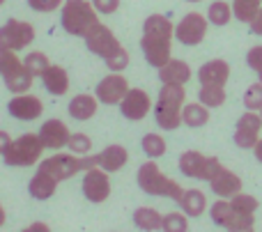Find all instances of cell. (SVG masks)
<instances>
[{
	"mask_svg": "<svg viewBox=\"0 0 262 232\" xmlns=\"http://www.w3.org/2000/svg\"><path fill=\"white\" fill-rule=\"evenodd\" d=\"M140 147H143V152L149 159H159V156L166 154V141H163V136H159V133H147V136H143Z\"/></svg>",
	"mask_w": 262,
	"mask_h": 232,
	"instance_id": "1f68e13d",
	"label": "cell"
},
{
	"mask_svg": "<svg viewBox=\"0 0 262 232\" xmlns=\"http://www.w3.org/2000/svg\"><path fill=\"white\" fill-rule=\"evenodd\" d=\"M228 78H230V64L226 60H209L198 69V81L200 85H223L226 87Z\"/></svg>",
	"mask_w": 262,
	"mask_h": 232,
	"instance_id": "44dd1931",
	"label": "cell"
},
{
	"mask_svg": "<svg viewBox=\"0 0 262 232\" xmlns=\"http://www.w3.org/2000/svg\"><path fill=\"white\" fill-rule=\"evenodd\" d=\"M221 168V161L216 156H205L200 152H182L180 154V170L182 175L191 179H203V182H209V179L216 175V170Z\"/></svg>",
	"mask_w": 262,
	"mask_h": 232,
	"instance_id": "9c48e42d",
	"label": "cell"
},
{
	"mask_svg": "<svg viewBox=\"0 0 262 232\" xmlns=\"http://www.w3.org/2000/svg\"><path fill=\"white\" fill-rule=\"evenodd\" d=\"M244 106L249 110H260L262 108V83H253L249 85V90L244 92Z\"/></svg>",
	"mask_w": 262,
	"mask_h": 232,
	"instance_id": "74e56055",
	"label": "cell"
},
{
	"mask_svg": "<svg viewBox=\"0 0 262 232\" xmlns=\"http://www.w3.org/2000/svg\"><path fill=\"white\" fill-rule=\"evenodd\" d=\"M228 200L232 202V207H237L239 212H244V214H255V210H258L260 202L255 200L253 196H249V193H235L232 198H228Z\"/></svg>",
	"mask_w": 262,
	"mask_h": 232,
	"instance_id": "d590c367",
	"label": "cell"
},
{
	"mask_svg": "<svg viewBox=\"0 0 262 232\" xmlns=\"http://www.w3.org/2000/svg\"><path fill=\"white\" fill-rule=\"evenodd\" d=\"M88 168H92V156L60 154V152H55L53 156L39 161V170H46V173L53 175L58 182L74 177V175H78V173H85Z\"/></svg>",
	"mask_w": 262,
	"mask_h": 232,
	"instance_id": "52a82bcc",
	"label": "cell"
},
{
	"mask_svg": "<svg viewBox=\"0 0 262 232\" xmlns=\"http://www.w3.org/2000/svg\"><path fill=\"white\" fill-rule=\"evenodd\" d=\"M35 39V28L28 21H18V18H9L3 28H0V46L9 51H21L32 44Z\"/></svg>",
	"mask_w": 262,
	"mask_h": 232,
	"instance_id": "30bf717a",
	"label": "cell"
},
{
	"mask_svg": "<svg viewBox=\"0 0 262 232\" xmlns=\"http://www.w3.org/2000/svg\"><path fill=\"white\" fill-rule=\"evenodd\" d=\"M5 225V210H3V205H0V228Z\"/></svg>",
	"mask_w": 262,
	"mask_h": 232,
	"instance_id": "bcb514c9",
	"label": "cell"
},
{
	"mask_svg": "<svg viewBox=\"0 0 262 232\" xmlns=\"http://www.w3.org/2000/svg\"><path fill=\"white\" fill-rule=\"evenodd\" d=\"M161 230L163 232H189L186 214H180V212H170V214H166L163 221H161Z\"/></svg>",
	"mask_w": 262,
	"mask_h": 232,
	"instance_id": "836d02e7",
	"label": "cell"
},
{
	"mask_svg": "<svg viewBox=\"0 0 262 232\" xmlns=\"http://www.w3.org/2000/svg\"><path fill=\"white\" fill-rule=\"evenodd\" d=\"M129 161V152L122 145H108L99 152V154L92 156V166L106 170V173H118L127 166Z\"/></svg>",
	"mask_w": 262,
	"mask_h": 232,
	"instance_id": "d6986e66",
	"label": "cell"
},
{
	"mask_svg": "<svg viewBox=\"0 0 262 232\" xmlns=\"http://www.w3.org/2000/svg\"><path fill=\"white\" fill-rule=\"evenodd\" d=\"M249 26H251V32H255V35H260V37H262V9H260L258 14H255L253 21H251Z\"/></svg>",
	"mask_w": 262,
	"mask_h": 232,
	"instance_id": "b9f144b4",
	"label": "cell"
},
{
	"mask_svg": "<svg viewBox=\"0 0 262 232\" xmlns=\"http://www.w3.org/2000/svg\"><path fill=\"white\" fill-rule=\"evenodd\" d=\"M260 118H262V108H260Z\"/></svg>",
	"mask_w": 262,
	"mask_h": 232,
	"instance_id": "f907efd6",
	"label": "cell"
},
{
	"mask_svg": "<svg viewBox=\"0 0 262 232\" xmlns=\"http://www.w3.org/2000/svg\"><path fill=\"white\" fill-rule=\"evenodd\" d=\"M97 108H99V99L92 95H76L69 101V115L78 122H85V120L95 118Z\"/></svg>",
	"mask_w": 262,
	"mask_h": 232,
	"instance_id": "d4e9b609",
	"label": "cell"
},
{
	"mask_svg": "<svg viewBox=\"0 0 262 232\" xmlns=\"http://www.w3.org/2000/svg\"><path fill=\"white\" fill-rule=\"evenodd\" d=\"M242 232H253V230H242Z\"/></svg>",
	"mask_w": 262,
	"mask_h": 232,
	"instance_id": "681fc988",
	"label": "cell"
},
{
	"mask_svg": "<svg viewBox=\"0 0 262 232\" xmlns=\"http://www.w3.org/2000/svg\"><path fill=\"white\" fill-rule=\"evenodd\" d=\"M44 150L46 147L41 143L39 133H23L21 138L12 141V145L3 154V159H5V164L14 166V168H28V166L39 164Z\"/></svg>",
	"mask_w": 262,
	"mask_h": 232,
	"instance_id": "8992f818",
	"label": "cell"
},
{
	"mask_svg": "<svg viewBox=\"0 0 262 232\" xmlns=\"http://www.w3.org/2000/svg\"><path fill=\"white\" fill-rule=\"evenodd\" d=\"M0 76H3L5 85L14 95H23L32 87V74L26 69V64L18 60L16 51H9L0 46Z\"/></svg>",
	"mask_w": 262,
	"mask_h": 232,
	"instance_id": "5b68a950",
	"label": "cell"
},
{
	"mask_svg": "<svg viewBox=\"0 0 262 232\" xmlns=\"http://www.w3.org/2000/svg\"><path fill=\"white\" fill-rule=\"evenodd\" d=\"M207 18L200 12H189L180 23L175 26V37L184 46H198L207 35Z\"/></svg>",
	"mask_w": 262,
	"mask_h": 232,
	"instance_id": "8fae6325",
	"label": "cell"
},
{
	"mask_svg": "<svg viewBox=\"0 0 262 232\" xmlns=\"http://www.w3.org/2000/svg\"><path fill=\"white\" fill-rule=\"evenodd\" d=\"M85 46L90 53L99 55L101 60L108 58L111 53H115L118 49H122V44H120V39L113 35V30H111L108 26H104V23H97L95 28H92L90 32H88L85 37Z\"/></svg>",
	"mask_w": 262,
	"mask_h": 232,
	"instance_id": "7c38bea8",
	"label": "cell"
},
{
	"mask_svg": "<svg viewBox=\"0 0 262 232\" xmlns=\"http://www.w3.org/2000/svg\"><path fill=\"white\" fill-rule=\"evenodd\" d=\"M69 129H67V124L62 122V120H46L44 124H41V129H39V138H41V143H44V147L46 150H62V147H67V143H69Z\"/></svg>",
	"mask_w": 262,
	"mask_h": 232,
	"instance_id": "ac0fdd59",
	"label": "cell"
},
{
	"mask_svg": "<svg viewBox=\"0 0 262 232\" xmlns=\"http://www.w3.org/2000/svg\"><path fill=\"white\" fill-rule=\"evenodd\" d=\"M58 184L60 182L53 177V175H49L46 170H37V173L32 175L30 184H28V193H30L35 200H49V198L55 193Z\"/></svg>",
	"mask_w": 262,
	"mask_h": 232,
	"instance_id": "cb8c5ba5",
	"label": "cell"
},
{
	"mask_svg": "<svg viewBox=\"0 0 262 232\" xmlns=\"http://www.w3.org/2000/svg\"><path fill=\"white\" fill-rule=\"evenodd\" d=\"M177 205L182 207V212H184L186 216H200L207 210V198H205V193L198 191V189H189V191L182 193Z\"/></svg>",
	"mask_w": 262,
	"mask_h": 232,
	"instance_id": "484cf974",
	"label": "cell"
},
{
	"mask_svg": "<svg viewBox=\"0 0 262 232\" xmlns=\"http://www.w3.org/2000/svg\"><path fill=\"white\" fill-rule=\"evenodd\" d=\"M9 145H12V136L7 131H0V154H5L9 150Z\"/></svg>",
	"mask_w": 262,
	"mask_h": 232,
	"instance_id": "7bdbcfd3",
	"label": "cell"
},
{
	"mask_svg": "<svg viewBox=\"0 0 262 232\" xmlns=\"http://www.w3.org/2000/svg\"><path fill=\"white\" fill-rule=\"evenodd\" d=\"M67 147L72 154L85 156V154H90V150H92V141H90V136H85V133H72Z\"/></svg>",
	"mask_w": 262,
	"mask_h": 232,
	"instance_id": "e575fe53",
	"label": "cell"
},
{
	"mask_svg": "<svg viewBox=\"0 0 262 232\" xmlns=\"http://www.w3.org/2000/svg\"><path fill=\"white\" fill-rule=\"evenodd\" d=\"M99 14H113L120 9V0H90Z\"/></svg>",
	"mask_w": 262,
	"mask_h": 232,
	"instance_id": "60d3db41",
	"label": "cell"
},
{
	"mask_svg": "<svg viewBox=\"0 0 262 232\" xmlns=\"http://www.w3.org/2000/svg\"><path fill=\"white\" fill-rule=\"evenodd\" d=\"M161 221H163V216L157 210H152V207H138L134 212V223L138 230L157 232V230H161Z\"/></svg>",
	"mask_w": 262,
	"mask_h": 232,
	"instance_id": "4316f807",
	"label": "cell"
},
{
	"mask_svg": "<svg viewBox=\"0 0 262 232\" xmlns=\"http://www.w3.org/2000/svg\"><path fill=\"white\" fill-rule=\"evenodd\" d=\"M186 3H200V0H186Z\"/></svg>",
	"mask_w": 262,
	"mask_h": 232,
	"instance_id": "7dc6e473",
	"label": "cell"
},
{
	"mask_svg": "<svg viewBox=\"0 0 262 232\" xmlns=\"http://www.w3.org/2000/svg\"><path fill=\"white\" fill-rule=\"evenodd\" d=\"M209 122V110L203 104H184L182 108V124L191 129H200Z\"/></svg>",
	"mask_w": 262,
	"mask_h": 232,
	"instance_id": "83f0119b",
	"label": "cell"
},
{
	"mask_svg": "<svg viewBox=\"0 0 262 232\" xmlns=\"http://www.w3.org/2000/svg\"><path fill=\"white\" fill-rule=\"evenodd\" d=\"M172 37H175V28H172L170 18H166L163 14H149L145 18L140 49H143V55L149 62V67L161 69L170 60Z\"/></svg>",
	"mask_w": 262,
	"mask_h": 232,
	"instance_id": "6da1fadb",
	"label": "cell"
},
{
	"mask_svg": "<svg viewBox=\"0 0 262 232\" xmlns=\"http://www.w3.org/2000/svg\"><path fill=\"white\" fill-rule=\"evenodd\" d=\"M159 78L163 85H184L191 78V67L184 60H168L161 69H159Z\"/></svg>",
	"mask_w": 262,
	"mask_h": 232,
	"instance_id": "7402d4cb",
	"label": "cell"
},
{
	"mask_svg": "<svg viewBox=\"0 0 262 232\" xmlns=\"http://www.w3.org/2000/svg\"><path fill=\"white\" fill-rule=\"evenodd\" d=\"M260 3L262 0H235L232 3V16L242 23H251L255 14L260 12Z\"/></svg>",
	"mask_w": 262,
	"mask_h": 232,
	"instance_id": "4dcf8cb0",
	"label": "cell"
},
{
	"mask_svg": "<svg viewBox=\"0 0 262 232\" xmlns=\"http://www.w3.org/2000/svg\"><path fill=\"white\" fill-rule=\"evenodd\" d=\"M198 99L207 108H219L226 104V87L223 85H200Z\"/></svg>",
	"mask_w": 262,
	"mask_h": 232,
	"instance_id": "f1b7e54d",
	"label": "cell"
},
{
	"mask_svg": "<svg viewBox=\"0 0 262 232\" xmlns=\"http://www.w3.org/2000/svg\"><path fill=\"white\" fill-rule=\"evenodd\" d=\"M129 92V83L127 78L122 76L120 72H113L108 74L106 78H101L97 83V90H95V97L106 106H113V104H120L122 97Z\"/></svg>",
	"mask_w": 262,
	"mask_h": 232,
	"instance_id": "5bb4252c",
	"label": "cell"
},
{
	"mask_svg": "<svg viewBox=\"0 0 262 232\" xmlns=\"http://www.w3.org/2000/svg\"><path fill=\"white\" fill-rule=\"evenodd\" d=\"M5 3H7V0H0V7H3V5H5Z\"/></svg>",
	"mask_w": 262,
	"mask_h": 232,
	"instance_id": "c3c4849f",
	"label": "cell"
},
{
	"mask_svg": "<svg viewBox=\"0 0 262 232\" xmlns=\"http://www.w3.org/2000/svg\"><path fill=\"white\" fill-rule=\"evenodd\" d=\"M104 62H106V67L111 69V72H124V69L129 67V53H127V49H118L115 53H111L108 58H104Z\"/></svg>",
	"mask_w": 262,
	"mask_h": 232,
	"instance_id": "8d00e7d4",
	"label": "cell"
},
{
	"mask_svg": "<svg viewBox=\"0 0 262 232\" xmlns=\"http://www.w3.org/2000/svg\"><path fill=\"white\" fill-rule=\"evenodd\" d=\"M253 154H255V159H258L260 164H262V138H260L258 143H255V147H253Z\"/></svg>",
	"mask_w": 262,
	"mask_h": 232,
	"instance_id": "f6af8a7d",
	"label": "cell"
},
{
	"mask_svg": "<svg viewBox=\"0 0 262 232\" xmlns=\"http://www.w3.org/2000/svg\"><path fill=\"white\" fill-rule=\"evenodd\" d=\"M260 129H262V118L253 110L244 113L237 120L235 129V145L242 150H253L255 143L260 141Z\"/></svg>",
	"mask_w": 262,
	"mask_h": 232,
	"instance_id": "9a60e30c",
	"label": "cell"
},
{
	"mask_svg": "<svg viewBox=\"0 0 262 232\" xmlns=\"http://www.w3.org/2000/svg\"><path fill=\"white\" fill-rule=\"evenodd\" d=\"M246 64L258 74L260 83H262V46H253V49H249V53H246Z\"/></svg>",
	"mask_w": 262,
	"mask_h": 232,
	"instance_id": "f35d334b",
	"label": "cell"
},
{
	"mask_svg": "<svg viewBox=\"0 0 262 232\" xmlns=\"http://www.w3.org/2000/svg\"><path fill=\"white\" fill-rule=\"evenodd\" d=\"M23 64H26V69L32 74V76H41V72H44L51 62H49V55L46 53H41V51H32V53L26 55Z\"/></svg>",
	"mask_w": 262,
	"mask_h": 232,
	"instance_id": "d6a6232c",
	"label": "cell"
},
{
	"mask_svg": "<svg viewBox=\"0 0 262 232\" xmlns=\"http://www.w3.org/2000/svg\"><path fill=\"white\" fill-rule=\"evenodd\" d=\"M120 110H122V115L127 120H131V122H140V120L152 110V99H149V95L145 90H140V87H129V92L122 97V101H120Z\"/></svg>",
	"mask_w": 262,
	"mask_h": 232,
	"instance_id": "2e32d148",
	"label": "cell"
},
{
	"mask_svg": "<svg viewBox=\"0 0 262 232\" xmlns=\"http://www.w3.org/2000/svg\"><path fill=\"white\" fill-rule=\"evenodd\" d=\"M209 187H212V191L216 193L219 198H232L235 193L242 191V177L221 166V168L216 170V175L209 179Z\"/></svg>",
	"mask_w": 262,
	"mask_h": 232,
	"instance_id": "ffe728a7",
	"label": "cell"
},
{
	"mask_svg": "<svg viewBox=\"0 0 262 232\" xmlns=\"http://www.w3.org/2000/svg\"><path fill=\"white\" fill-rule=\"evenodd\" d=\"M83 196L90 202H106L111 196V182H108V173L97 166L85 170L83 175Z\"/></svg>",
	"mask_w": 262,
	"mask_h": 232,
	"instance_id": "4fadbf2b",
	"label": "cell"
},
{
	"mask_svg": "<svg viewBox=\"0 0 262 232\" xmlns=\"http://www.w3.org/2000/svg\"><path fill=\"white\" fill-rule=\"evenodd\" d=\"M136 182H138V187L143 189L147 196H159V198H170V200H180L182 193H184V189H182V184H177L175 179L166 177V175L161 173V168H159L154 161H147V164H143L138 168V175H136Z\"/></svg>",
	"mask_w": 262,
	"mask_h": 232,
	"instance_id": "277c9868",
	"label": "cell"
},
{
	"mask_svg": "<svg viewBox=\"0 0 262 232\" xmlns=\"http://www.w3.org/2000/svg\"><path fill=\"white\" fill-rule=\"evenodd\" d=\"M41 83L44 87L55 97L67 95L69 90V76L64 72V67H58V64H49V67L41 72Z\"/></svg>",
	"mask_w": 262,
	"mask_h": 232,
	"instance_id": "603a6c76",
	"label": "cell"
},
{
	"mask_svg": "<svg viewBox=\"0 0 262 232\" xmlns=\"http://www.w3.org/2000/svg\"><path fill=\"white\" fill-rule=\"evenodd\" d=\"M21 232H51V228L46 223H41V221H35V223H30L26 230H21Z\"/></svg>",
	"mask_w": 262,
	"mask_h": 232,
	"instance_id": "ee69618b",
	"label": "cell"
},
{
	"mask_svg": "<svg viewBox=\"0 0 262 232\" xmlns=\"http://www.w3.org/2000/svg\"><path fill=\"white\" fill-rule=\"evenodd\" d=\"M212 221L228 232H242V230H253L255 214H244L237 207H232V202L228 198H219V202H214L212 210Z\"/></svg>",
	"mask_w": 262,
	"mask_h": 232,
	"instance_id": "ba28073f",
	"label": "cell"
},
{
	"mask_svg": "<svg viewBox=\"0 0 262 232\" xmlns=\"http://www.w3.org/2000/svg\"><path fill=\"white\" fill-rule=\"evenodd\" d=\"M186 101L184 85H163L154 104V120L161 129L172 131L182 124V108Z\"/></svg>",
	"mask_w": 262,
	"mask_h": 232,
	"instance_id": "7a4b0ae2",
	"label": "cell"
},
{
	"mask_svg": "<svg viewBox=\"0 0 262 232\" xmlns=\"http://www.w3.org/2000/svg\"><path fill=\"white\" fill-rule=\"evenodd\" d=\"M97 9L90 0H67L62 3L60 9V23H62L64 32L74 37H85L92 28L99 23Z\"/></svg>",
	"mask_w": 262,
	"mask_h": 232,
	"instance_id": "3957f363",
	"label": "cell"
},
{
	"mask_svg": "<svg viewBox=\"0 0 262 232\" xmlns=\"http://www.w3.org/2000/svg\"><path fill=\"white\" fill-rule=\"evenodd\" d=\"M64 0H28L30 9L35 12H41V14H49V12H55L58 7H62Z\"/></svg>",
	"mask_w": 262,
	"mask_h": 232,
	"instance_id": "ab89813d",
	"label": "cell"
},
{
	"mask_svg": "<svg viewBox=\"0 0 262 232\" xmlns=\"http://www.w3.org/2000/svg\"><path fill=\"white\" fill-rule=\"evenodd\" d=\"M207 21L214 23V26H228L232 21V5H228L226 0L212 3L207 9Z\"/></svg>",
	"mask_w": 262,
	"mask_h": 232,
	"instance_id": "f546056e",
	"label": "cell"
},
{
	"mask_svg": "<svg viewBox=\"0 0 262 232\" xmlns=\"http://www.w3.org/2000/svg\"><path fill=\"white\" fill-rule=\"evenodd\" d=\"M7 110L12 118L21 120V122H32V120H37L44 113V104L35 95H16L7 104Z\"/></svg>",
	"mask_w": 262,
	"mask_h": 232,
	"instance_id": "e0dca14e",
	"label": "cell"
}]
</instances>
